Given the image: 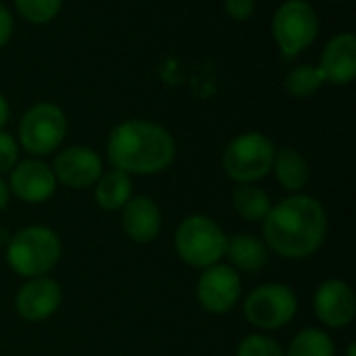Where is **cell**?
I'll list each match as a JSON object with an SVG mask.
<instances>
[{
    "instance_id": "6da1fadb",
    "label": "cell",
    "mask_w": 356,
    "mask_h": 356,
    "mask_svg": "<svg viewBox=\"0 0 356 356\" xmlns=\"http://www.w3.org/2000/svg\"><path fill=\"white\" fill-rule=\"evenodd\" d=\"M261 225L269 252L286 261H307L325 244L330 219L319 198L300 192L275 202Z\"/></svg>"
},
{
    "instance_id": "7a4b0ae2",
    "label": "cell",
    "mask_w": 356,
    "mask_h": 356,
    "mask_svg": "<svg viewBox=\"0 0 356 356\" xmlns=\"http://www.w3.org/2000/svg\"><path fill=\"white\" fill-rule=\"evenodd\" d=\"M173 134L148 119H125L117 123L106 138V159L113 169L127 175H156L175 161Z\"/></svg>"
},
{
    "instance_id": "3957f363",
    "label": "cell",
    "mask_w": 356,
    "mask_h": 356,
    "mask_svg": "<svg viewBox=\"0 0 356 356\" xmlns=\"http://www.w3.org/2000/svg\"><path fill=\"white\" fill-rule=\"evenodd\" d=\"M4 246L10 271L23 280L50 275L63 257L60 236L40 223L17 229Z\"/></svg>"
},
{
    "instance_id": "277c9868",
    "label": "cell",
    "mask_w": 356,
    "mask_h": 356,
    "mask_svg": "<svg viewBox=\"0 0 356 356\" xmlns=\"http://www.w3.org/2000/svg\"><path fill=\"white\" fill-rule=\"evenodd\" d=\"M173 246L181 263L202 271L223 261L227 234L207 215H188L175 229Z\"/></svg>"
},
{
    "instance_id": "5b68a950",
    "label": "cell",
    "mask_w": 356,
    "mask_h": 356,
    "mask_svg": "<svg viewBox=\"0 0 356 356\" xmlns=\"http://www.w3.org/2000/svg\"><path fill=\"white\" fill-rule=\"evenodd\" d=\"M277 146L261 131L236 136L223 150L221 167L236 184H259L271 173Z\"/></svg>"
},
{
    "instance_id": "8992f818",
    "label": "cell",
    "mask_w": 356,
    "mask_h": 356,
    "mask_svg": "<svg viewBox=\"0 0 356 356\" xmlns=\"http://www.w3.org/2000/svg\"><path fill=\"white\" fill-rule=\"evenodd\" d=\"M242 313L248 325L261 334L284 330L298 313V296L292 286L267 282L257 286L242 300Z\"/></svg>"
},
{
    "instance_id": "52a82bcc",
    "label": "cell",
    "mask_w": 356,
    "mask_h": 356,
    "mask_svg": "<svg viewBox=\"0 0 356 356\" xmlns=\"http://www.w3.org/2000/svg\"><path fill=\"white\" fill-rule=\"evenodd\" d=\"M67 129V115L58 104L38 102L23 113L17 129V142L29 156L44 159L63 146Z\"/></svg>"
},
{
    "instance_id": "ba28073f",
    "label": "cell",
    "mask_w": 356,
    "mask_h": 356,
    "mask_svg": "<svg viewBox=\"0 0 356 356\" xmlns=\"http://www.w3.org/2000/svg\"><path fill=\"white\" fill-rule=\"evenodd\" d=\"M319 15L307 0H286L271 21V35L284 56L296 58L311 48L319 35Z\"/></svg>"
},
{
    "instance_id": "9c48e42d",
    "label": "cell",
    "mask_w": 356,
    "mask_h": 356,
    "mask_svg": "<svg viewBox=\"0 0 356 356\" xmlns=\"http://www.w3.org/2000/svg\"><path fill=\"white\" fill-rule=\"evenodd\" d=\"M242 277L227 263H217L200 271L196 282L198 307L209 315H227L242 300Z\"/></svg>"
},
{
    "instance_id": "30bf717a",
    "label": "cell",
    "mask_w": 356,
    "mask_h": 356,
    "mask_svg": "<svg viewBox=\"0 0 356 356\" xmlns=\"http://www.w3.org/2000/svg\"><path fill=\"white\" fill-rule=\"evenodd\" d=\"M58 186L71 190H86L96 184L104 171V159L90 146H67L56 152L50 163Z\"/></svg>"
},
{
    "instance_id": "8fae6325",
    "label": "cell",
    "mask_w": 356,
    "mask_h": 356,
    "mask_svg": "<svg viewBox=\"0 0 356 356\" xmlns=\"http://www.w3.org/2000/svg\"><path fill=\"white\" fill-rule=\"evenodd\" d=\"M10 196L25 204H44L56 194V177L52 167L42 159H21L6 177Z\"/></svg>"
},
{
    "instance_id": "7c38bea8",
    "label": "cell",
    "mask_w": 356,
    "mask_h": 356,
    "mask_svg": "<svg viewBox=\"0 0 356 356\" xmlns=\"http://www.w3.org/2000/svg\"><path fill=\"white\" fill-rule=\"evenodd\" d=\"M317 321L327 330H344L356 317V294L353 286L340 277H330L319 284L313 296Z\"/></svg>"
},
{
    "instance_id": "4fadbf2b",
    "label": "cell",
    "mask_w": 356,
    "mask_h": 356,
    "mask_svg": "<svg viewBox=\"0 0 356 356\" xmlns=\"http://www.w3.org/2000/svg\"><path fill=\"white\" fill-rule=\"evenodd\" d=\"M60 302L63 290L54 277H31L25 280L15 294V313L27 323H44L56 315Z\"/></svg>"
},
{
    "instance_id": "5bb4252c",
    "label": "cell",
    "mask_w": 356,
    "mask_h": 356,
    "mask_svg": "<svg viewBox=\"0 0 356 356\" xmlns=\"http://www.w3.org/2000/svg\"><path fill=\"white\" fill-rule=\"evenodd\" d=\"M123 234L140 246L152 244L163 232V213L152 196L138 194L119 211Z\"/></svg>"
},
{
    "instance_id": "9a60e30c",
    "label": "cell",
    "mask_w": 356,
    "mask_h": 356,
    "mask_svg": "<svg viewBox=\"0 0 356 356\" xmlns=\"http://www.w3.org/2000/svg\"><path fill=\"white\" fill-rule=\"evenodd\" d=\"M319 71L325 83L332 86H348L356 77V38L350 31H342L334 35L321 56H319Z\"/></svg>"
},
{
    "instance_id": "2e32d148",
    "label": "cell",
    "mask_w": 356,
    "mask_h": 356,
    "mask_svg": "<svg viewBox=\"0 0 356 356\" xmlns=\"http://www.w3.org/2000/svg\"><path fill=\"white\" fill-rule=\"evenodd\" d=\"M269 248L263 242V238L252 236V234H234L227 236V246H225V257L227 265L236 269L240 275L242 273H259L267 267L269 263Z\"/></svg>"
},
{
    "instance_id": "e0dca14e",
    "label": "cell",
    "mask_w": 356,
    "mask_h": 356,
    "mask_svg": "<svg viewBox=\"0 0 356 356\" xmlns=\"http://www.w3.org/2000/svg\"><path fill=\"white\" fill-rule=\"evenodd\" d=\"M271 173L288 194H300L311 181V165L307 156L290 146L275 150Z\"/></svg>"
},
{
    "instance_id": "ac0fdd59",
    "label": "cell",
    "mask_w": 356,
    "mask_h": 356,
    "mask_svg": "<svg viewBox=\"0 0 356 356\" xmlns=\"http://www.w3.org/2000/svg\"><path fill=\"white\" fill-rule=\"evenodd\" d=\"M92 188H94V200L98 209L104 213H119L134 196L131 175L113 167L108 171H102V175L96 179Z\"/></svg>"
},
{
    "instance_id": "d6986e66",
    "label": "cell",
    "mask_w": 356,
    "mask_h": 356,
    "mask_svg": "<svg viewBox=\"0 0 356 356\" xmlns=\"http://www.w3.org/2000/svg\"><path fill=\"white\" fill-rule=\"evenodd\" d=\"M234 213L248 223H263L269 215L273 200L259 184H236L232 192Z\"/></svg>"
},
{
    "instance_id": "ffe728a7",
    "label": "cell",
    "mask_w": 356,
    "mask_h": 356,
    "mask_svg": "<svg viewBox=\"0 0 356 356\" xmlns=\"http://www.w3.org/2000/svg\"><path fill=\"white\" fill-rule=\"evenodd\" d=\"M284 353L286 356H336V342L323 327H305Z\"/></svg>"
},
{
    "instance_id": "44dd1931",
    "label": "cell",
    "mask_w": 356,
    "mask_h": 356,
    "mask_svg": "<svg viewBox=\"0 0 356 356\" xmlns=\"http://www.w3.org/2000/svg\"><path fill=\"white\" fill-rule=\"evenodd\" d=\"M323 83L325 79L317 65H296L294 69H290L284 81L286 92L294 98H311L321 90Z\"/></svg>"
},
{
    "instance_id": "7402d4cb",
    "label": "cell",
    "mask_w": 356,
    "mask_h": 356,
    "mask_svg": "<svg viewBox=\"0 0 356 356\" xmlns=\"http://www.w3.org/2000/svg\"><path fill=\"white\" fill-rule=\"evenodd\" d=\"M17 13L31 25H46L54 21L63 8V0H13Z\"/></svg>"
},
{
    "instance_id": "603a6c76",
    "label": "cell",
    "mask_w": 356,
    "mask_h": 356,
    "mask_svg": "<svg viewBox=\"0 0 356 356\" xmlns=\"http://www.w3.org/2000/svg\"><path fill=\"white\" fill-rule=\"evenodd\" d=\"M236 356H286V353L282 344L273 340L269 334L254 332L246 336L244 340H240L236 348Z\"/></svg>"
},
{
    "instance_id": "cb8c5ba5",
    "label": "cell",
    "mask_w": 356,
    "mask_h": 356,
    "mask_svg": "<svg viewBox=\"0 0 356 356\" xmlns=\"http://www.w3.org/2000/svg\"><path fill=\"white\" fill-rule=\"evenodd\" d=\"M21 161V146L17 138L0 129V175H8L10 169Z\"/></svg>"
},
{
    "instance_id": "d4e9b609",
    "label": "cell",
    "mask_w": 356,
    "mask_h": 356,
    "mask_svg": "<svg viewBox=\"0 0 356 356\" xmlns=\"http://www.w3.org/2000/svg\"><path fill=\"white\" fill-rule=\"evenodd\" d=\"M225 13L234 21H248L257 10V0H223Z\"/></svg>"
},
{
    "instance_id": "484cf974",
    "label": "cell",
    "mask_w": 356,
    "mask_h": 356,
    "mask_svg": "<svg viewBox=\"0 0 356 356\" xmlns=\"http://www.w3.org/2000/svg\"><path fill=\"white\" fill-rule=\"evenodd\" d=\"M15 33V19L13 13L0 2V48H4Z\"/></svg>"
},
{
    "instance_id": "4316f807",
    "label": "cell",
    "mask_w": 356,
    "mask_h": 356,
    "mask_svg": "<svg viewBox=\"0 0 356 356\" xmlns=\"http://www.w3.org/2000/svg\"><path fill=\"white\" fill-rule=\"evenodd\" d=\"M8 202H10V190H8L6 177L0 175V213H4L8 209Z\"/></svg>"
},
{
    "instance_id": "83f0119b",
    "label": "cell",
    "mask_w": 356,
    "mask_h": 356,
    "mask_svg": "<svg viewBox=\"0 0 356 356\" xmlns=\"http://www.w3.org/2000/svg\"><path fill=\"white\" fill-rule=\"evenodd\" d=\"M8 119H10V104H8L6 96H4V94H0V129H4V127H6Z\"/></svg>"
},
{
    "instance_id": "f1b7e54d",
    "label": "cell",
    "mask_w": 356,
    "mask_h": 356,
    "mask_svg": "<svg viewBox=\"0 0 356 356\" xmlns=\"http://www.w3.org/2000/svg\"><path fill=\"white\" fill-rule=\"evenodd\" d=\"M348 356H355V344L348 346Z\"/></svg>"
}]
</instances>
